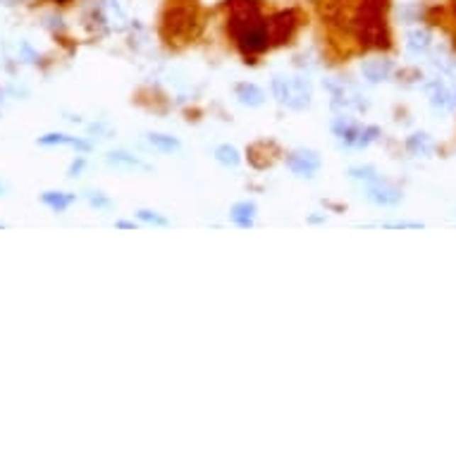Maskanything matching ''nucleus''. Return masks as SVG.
<instances>
[{
  "instance_id": "4468645a",
  "label": "nucleus",
  "mask_w": 456,
  "mask_h": 456,
  "mask_svg": "<svg viewBox=\"0 0 456 456\" xmlns=\"http://www.w3.org/2000/svg\"><path fill=\"white\" fill-rule=\"evenodd\" d=\"M426 91H428V96H430V103H433L435 108H449V106H454V94L440 79L438 82H430L428 87H426Z\"/></svg>"
},
{
  "instance_id": "423d86ee",
  "label": "nucleus",
  "mask_w": 456,
  "mask_h": 456,
  "mask_svg": "<svg viewBox=\"0 0 456 456\" xmlns=\"http://www.w3.org/2000/svg\"><path fill=\"white\" fill-rule=\"evenodd\" d=\"M296 29V17L294 12H279L270 19L268 24V36L272 43H287V38H291Z\"/></svg>"
},
{
  "instance_id": "393cba45",
  "label": "nucleus",
  "mask_w": 456,
  "mask_h": 456,
  "mask_svg": "<svg viewBox=\"0 0 456 456\" xmlns=\"http://www.w3.org/2000/svg\"><path fill=\"white\" fill-rule=\"evenodd\" d=\"M19 50H22V55L27 57V62H36L38 60V55L34 53V50H31L29 43H22V45H19Z\"/></svg>"
},
{
  "instance_id": "9b49d317",
  "label": "nucleus",
  "mask_w": 456,
  "mask_h": 456,
  "mask_svg": "<svg viewBox=\"0 0 456 456\" xmlns=\"http://www.w3.org/2000/svg\"><path fill=\"white\" fill-rule=\"evenodd\" d=\"M256 211L258 208L253 201H239V204L232 206L230 218H232V223L239 225L242 230H249V227H253V220H256Z\"/></svg>"
},
{
  "instance_id": "1a4fd4ad",
  "label": "nucleus",
  "mask_w": 456,
  "mask_h": 456,
  "mask_svg": "<svg viewBox=\"0 0 456 456\" xmlns=\"http://www.w3.org/2000/svg\"><path fill=\"white\" fill-rule=\"evenodd\" d=\"M106 162L110 167H115V170H151V165H146L141 158H136V155L127 153V151H110L106 155Z\"/></svg>"
},
{
  "instance_id": "9d476101",
  "label": "nucleus",
  "mask_w": 456,
  "mask_h": 456,
  "mask_svg": "<svg viewBox=\"0 0 456 456\" xmlns=\"http://www.w3.org/2000/svg\"><path fill=\"white\" fill-rule=\"evenodd\" d=\"M361 72H363V77L373 84L385 82L387 77L392 74V62L385 60V57H370V60L361 65Z\"/></svg>"
},
{
  "instance_id": "a211bd4d",
  "label": "nucleus",
  "mask_w": 456,
  "mask_h": 456,
  "mask_svg": "<svg viewBox=\"0 0 456 456\" xmlns=\"http://www.w3.org/2000/svg\"><path fill=\"white\" fill-rule=\"evenodd\" d=\"M406 151L413 153V155H428L430 151H433V139H430L428 134H413V136H408Z\"/></svg>"
},
{
  "instance_id": "aec40b11",
  "label": "nucleus",
  "mask_w": 456,
  "mask_h": 456,
  "mask_svg": "<svg viewBox=\"0 0 456 456\" xmlns=\"http://www.w3.org/2000/svg\"><path fill=\"white\" fill-rule=\"evenodd\" d=\"M136 218H139V223L151 225V227H167L170 225V220H167L165 215H160L155 211H146V208H141V211L136 213Z\"/></svg>"
},
{
  "instance_id": "5701e85b",
  "label": "nucleus",
  "mask_w": 456,
  "mask_h": 456,
  "mask_svg": "<svg viewBox=\"0 0 456 456\" xmlns=\"http://www.w3.org/2000/svg\"><path fill=\"white\" fill-rule=\"evenodd\" d=\"M106 8H108L110 19H117V22H125V12H122V8H120V3H117V0H108Z\"/></svg>"
},
{
  "instance_id": "6ab92c4d",
  "label": "nucleus",
  "mask_w": 456,
  "mask_h": 456,
  "mask_svg": "<svg viewBox=\"0 0 456 456\" xmlns=\"http://www.w3.org/2000/svg\"><path fill=\"white\" fill-rule=\"evenodd\" d=\"M349 177L356 182H366V184H373V182H380V174L373 165H363V167H351Z\"/></svg>"
},
{
  "instance_id": "dca6fc26",
  "label": "nucleus",
  "mask_w": 456,
  "mask_h": 456,
  "mask_svg": "<svg viewBox=\"0 0 456 456\" xmlns=\"http://www.w3.org/2000/svg\"><path fill=\"white\" fill-rule=\"evenodd\" d=\"M406 45H408V53H413V55L426 53V50L430 48V31L428 29H413V31H408Z\"/></svg>"
},
{
  "instance_id": "a878e982",
  "label": "nucleus",
  "mask_w": 456,
  "mask_h": 456,
  "mask_svg": "<svg viewBox=\"0 0 456 456\" xmlns=\"http://www.w3.org/2000/svg\"><path fill=\"white\" fill-rule=\"evenodd\" d=\"M115 227H117V230H136V225L129 223V220H117Z\"/></svg>"
},
{
  "instance_id": "f3484780",
  "label": "nucleus",
  "mask_w": 456,
  "mask_h": 456,
  "mask_svg": "<svg viewBox=\"0 0 456 456\" xmlns=\"http://www.w3.org/2000/svg\"><path fill=\"white\" fill-rule=\"evenodd\" d=\"M215 160L225 167H237L239 162H242V155H239L237 148L230 146V143H223V146L215 148Z\"/></svg>"
},
{
  "instance_id": "bb28decb",
  "label": "nucleus",
  "mask_w": 456,
  "mask_h": 456,
  "mask_svg": "<svg viewBox=\"0 0 456 456\" xmlns=\"http://www.w3.org/2000/svg\"><path fill=\"white\" fill-rule=\"evenodd\" d=\"M5 191H8V187H5L3 182H0V196H5Z\"/></svg>"
},
{
  "instance_id": "f8f14e48",
  "label": "nucleus",
  "mask_w": 456,
  "mask_h": 456,
  "mask_svg": "<svg viewBox=\"0 0 456 456\" xmlns=\"http://www.w3.org/2000/svg\"><path fill=\"white\" fill-rule=\"evenodd\" d=\"M237 99L246 108H258L265 103V91L256 87V84L244 82V84H237Z\"/></svg>"
},
{
  "instance_id": "f03ea898",
  "label": "nucleus",
  "mask_w": 456,
  "mask_h": 456,
  "mask_svg": "<svg viewBox=\"0 0 456 456\" xmlns=\"http://www.w3.org/2000/svg\"><path fill=\"white\" fill-rule=\"evenodd\" d=\"M272 96L289 110H306L311 106L313 87L306 77H275L272 79Z\"/></svg>"
},
{
  "instance_id": "2eb2a0df",
  "label": "nucleus",
  "mask_w": 456,
  "mask_h": 456,
  "mask_svg": "<svg viewBox=\"0 0 456 456\" xmlns=\"http://www.w3.org/2000/svg\"><path fill=\"white\" fill-rule=\"evenodd\" d=\"M146 141L151 143L155 151H160V153H174V151H179V148H182V143H179L177 136H170V134L153 132V134H146Z\"/></svg>"
},
{
  "instance_id": "4be33fe9",
  "label": "nucleus",
  "mask_w": 456,
  "mask_h": 456,
  "mask_svg": "<svg viewBox=\"0 0 456 456\" xmlns=\"http://www.w3.org/2000/svg\"><path fill=\"white\" fill-rule=\"evenodd\" d=\"M380 227H387V230H421L423 223H408V220H396V223H382Z\"/></svg>"
},
{
  "instance_id": "412c9836",
  "label": "nucleus",
  "mask_w": 456,
  "mask_h": 456,
  "mask_svg": "<svg viewBox=\"0 0 456 456\" xmlns=\"http://www.w3.org/2000/svg\"><path fill=\"white\" fill-rule=\"evenodd\" d=\"M84 196H87L89 206L96 208V211H108V208H113V201H110L106 194H101V191H87Z\"/></svg>"
},
{
  "instance_id": "0eeeda50",
  "label": "nucleus",
  "mask_w": 456,
  "mask_h": 456,
  "mask_svg": "<svg viewBox=\"0 0 456 456\" xmlns=\"http://www.w3.org/2000/svg\"><path fill=\"white\" fill-rule=\"evenodd\" d=\"M366 196L373 201V204L377 206H396V204H401V199H404V194L399 191V189H394V187H389L387 182H373V184H368V194Z\"/></svg>"
},
{
  "instance_id": "39448f33",
  "label": "nucleus",
  "mask_w": 456,
  "mask_h": 456,
  "mask_svg": "<svg viewBox=\"0 0 456 456\" xmlns=\"http://www.w3.org/2000/svg\"><path fill=\"white\" fill-rule=\"evenodd\" d=\"M361 132L363 127L344 115L332 122V134L337 136V141H340L344 148H361Z\"/></svg>"
},
{
  "instance_id": "6e6552de",
  "label": "nucleus",
  "mask_w": 456,
  "mask_h": 456,
  "mask_svg": "<svg viewBox=\"0 0 456 456\" xmlns=\"http://www.w3.org/2000/svg\"><path fill=\"white\" fill-rule=\"evenodd\" d=\"M38 146H69L82 153H89L91 148H94L91 141L79 139V136H69V134H43L38 136Z\"/></svg>"
},
{
  "instance_id": "7ed1b4c3",
  "label": "nucleus",
  "mask_w": 456,
  "mask_h": 456,
  "mask_svg": "<svg viewBox=\"0 0 456 456\" xmlns=\"http://www.w3.org/2000/svg\"><path fill=\"white\" fill-rule=\"evenodd\" d=\"M196 8L191 5H170L165 15V36L167 38H189L196 36Z\"/></svg>"
},
{
  "instance_id": "b1692460",
  "label": "nucleus",
  "mask_w": 456,
  "mask_h": 456,
  "mask_svg": "<svg viewBox=\"0 0 456 456\" xmlns=\"http://www.w3.org/2000/svg\"><path fill=\"white\" fill-rule=\"evenodd\" d=\"M84 167H87V158H84V155H79V158H77V160L69 165L67 177H77V174H82V172H84Z\"/></svg>"
},
{
  "instance_id": "20e7f679",
  "label": "nucleus",
  "mask_w": 456,
  "mask_h": 456,
  "mask_svg": "<svg viewBox=\"0 0 456 456\" xmlns=\"http://www.w3.org/2000/svg\"><path fill=\"white\" fill-rule=\"evenodd\" d=\"M323 160L316 151H294L287 158V167L296 174V177H313L321 170Z\"/></svg>"
},
{
  "instance_id": "ddd939ff",
  "label": "nucleus",
  "mask_w": 456,
  "mask_h": 456,
  "mask_svg": "<svg viewBox=\"0 0 456 456\" xmlns=\"http://www.w3.org/2000/svg\"><path fill=\"white\" fill-rule=\"evenodd\" d=\"M41 201L50 208V211L62 213V211H67V208L77 201V194H69V191H43L41 194Z\"/></svg>"
},
{
  "instance_id": "f257e3e1",
  "label": "nucleus",
  "mask_w": 456,
  "mask_h": 456,
  "mask_svg": "<svg viewBox=\"0 0 456 456\" xmlns=\"http://www.w3.org/2000/svg\"><path fill=\"white\" fill-rule=\"evenodd\" d=\"M382 12H385V0H363L361 12L356 17V31L363 45H375V48L387 45Z\"/></svg>"
}]
</instances>
